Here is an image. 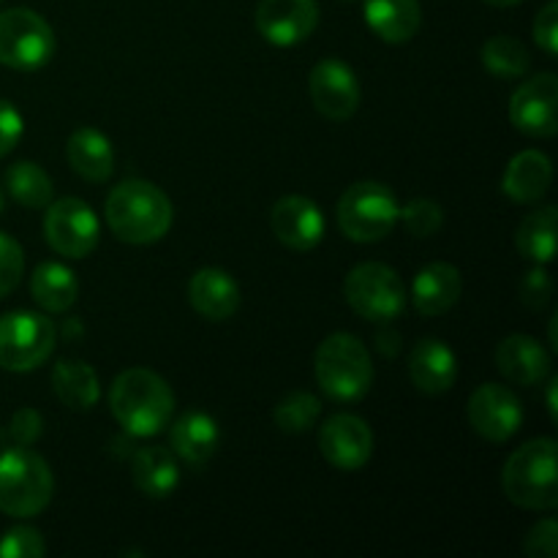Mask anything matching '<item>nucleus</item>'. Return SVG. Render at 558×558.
Masks as SVG:
<instances>
[{
  "instance_id": "423d86ee",
  "label": "nucleus",
  "mask_w": 558,
  "mask_h": 558,
  "mask_svg": "<svg viewBox=\"0 0 558 558\" xmlns=\"http://www.w3.org/2000/svg\"><path fill=\"white\" fill-rule=\"evenodd\" d=\"M336 218L341 232L354 243H379L401 221V205L387 185L363 180L343 191Z\"/></svg>"
},
{
  "instance_id": "1a4fd4ad",
  "label": "nucleus",
  "mask_w": 558,
  "mask_h": 558,
  "mask_svg": "<svg viewBox=\"0 0 558 558\" xmlns=\"http://www.w3.org/2000/svg\"><path fill=\"white\" fill-rule=\"evenodd\" d=\"M52 25L31 9L0 11V63L14 71H38L54 58Z\"/></svg>"
},
{
  "instance_id": "2eb2a0df",
  "label": "nucleus",
  "mask_w": 558,
  "mask_h": 558,
  "mask_svg": "<svg viewBox=\"0 0 558 558\" xmlns=\"http://www.w3.org/2000/svg\"><path fill=\"white\" fill-rule=\"evenodd\" d=\"M319 450L332 469L357 472L374 456V434L357 414H332L319 428Z\"/></svg>"
},
{
  "instance_id": "4c0bfd02",
  "label": "nucleus",
  "mask_w": 558,
  "mask_h": 558,
  "mask_svg": "<svg viewBox=\"0 0 558 558\" xmlns=\"http://www.w3.org/2000/svg\"><path fill=\"white\" fill-rule=\"evenodd\" d=\"M22 131H25V123H22L20 109L0 98V158H5L20 145Z\"/></svg>"
},
{
  "instance_id": "f8f14e48",
  "label": "nucleus",
  "mask_w": 558,
  "mask_h": 558,
  "mask_svg": "<svg viewBox=\"0 0 558 558\" xmlns=\"http://www.w3.org/2000/svg\"><path fill=\"white\" fill-rule=\"evenodd\" d=\"M510 123L534 140L558 134V76L550 71L523 82L510 98Z\"/></svg>"
},
{
  "instance_id": "9b49d317",
  "label": "nucleus",
  "mask_w": 558,
  "mask_h": 558,
  "mask_svg": "<svg viewBox=\"0 0 558 558\" xmlns=\"http://www.w3.org/2000/svg\"><path fill=\"white\" fill-rule=\"evenodd\" d=\"M466 417L474 434L501 445V441H510L521 430L523 403L507 385L485 381L469 398Z\"/></svg>"
},
{
  "instance_id": "412c9836",
  "label": "nucleus",
  "mask_w": 558,
  "mask_h": 558,
  "mask_svg": "<svg viewBox=\"0 0 558 558\" xmlns=\"http://www.w3.org/2000/svg\"><path fill=\"white\" fill-rule=\"evenodd\" d=\"M463 278L461 270L450 262H434L423 267L412 281V303L417 314L423 316H441L461 300Z\"/></svg>"
},
{
  "instance_id": "7ed1b4c3",
  "label": "nucleus",
  "mask_w": 558,
  "mask_h": 558,
  "mask_svg": "<svg viewBox=\"0 0 558 558\" xmlns=\"http://www.w3.org/2000/svg\"><path fill=\"white\" fill-rule=\"evenodd\" d=\"M558 445L554 439H532L518 447L501 469V488L512 505L523 510L550 512L558 507Z\"/></svg>"
},
{
  "instance_id": "5701e85b",
  "label": "nucleus",
  "mask_w": 558,
  "mask_h": 558,
  "mask_svg": "<svg viewBox=\"0 0 558 558\" xmlns=\"http://www.w3.org/2000/svg\"><path fill=\"white\" fill-rule=\"evenodd\" d=\"M69 167L87 183H107L114 172V150L107 134L82 125L65 142Z\"/></svg>"
},
{
  "instance_id": "f704fd0d",
  "label": "nucleus",
  "mask_w": 558,
  "mask_h": 558,
  "mask_svg": "<svg viewBox=\"0 0 558 558\" xmlns=\"http://www.w3.org/2000/svg\"><path fill=\"white\" fill-rule=\"evenodd\" d=\"M523 548L532 558H558V523L554 518H545L537 526H532Z\"/></svg>"
},
{
  "instance_id": "58836bf2",
  "label": "nucleus",
  "mask_w": 558,
  "mask_h": 558,
  "mask_svg": "<svg viewBox=\"0 0 558 558\" xmlns=\"http://www.w3.org/2000/svg\"><path fill=\"white\" fill-rule=\"evenodd\" d=\"M41 430H44V420L36 409H20L9 423L11 439H14L20 447H31L33 441L41 439Z\"/></svg>"
},
{
  "instance_id": "cd10ccee",
  "label": "nucleus",
  "mask_w": 558,
  "mask_h": 558,
  "mask_svg": "<svg viewBox=\"0 0 558 558\" xmlns=\"http://www.w3.org/2000/svg\"><path fill=\"white\" fill-rule=\"evenodd\" d=\"M556 205H545L539 210L529 213L515 232V248L523 259L534 265H548L556 256Z\"/></svg>"
},
{
  "instance_id": "9d476101",
  "label": "nucleus",
  "mask_w": 558,
  "mask_h": 558,
  "mask_svg": "<svg viewBox=\"0 0 558 558\" xmlns=\"http://www.w3.org/2000/svg\"><path fill=\"white\" fill-rule=\"evenodd\" d=\"M44 210H47L44 238L54 254L65 256V259H85L96 251L101 227H98L96 210L87 202L76 199V196H63L58 202H49Z\"/></svg>"
},
{
  "instance_id": "b1692460",
  "label": "nucleus",
  "mask_w": 558,
  "mask_h": 558,
  "mask_svg": "<svg viewBox=\"0 0 558 558\" xmlns=\"http://www.w3.org/2000/svg\"><path fill=\"white\" fill-rule=\"evenodd\" d=\"M363 16L371 31L387 44H407L423 25L417 0H363Z\"/></svg>"
},
{
  "instance_id": "bb28decb",
  "label": "nucleus",
  "mask_w": 558,
  "mask_h": 558,
  "mask_svg": "<svg viewBox=\"0 0 558 558\" xmlns=\"http://www.w3.org/2000/svg\"><path fill=\"white\" fill-rule=\"evenodd\" d=\"M31 298L47 314H65L80 298V283L60 262H41L31 276Z\"/></svg>"
},
{
  "instance_id": "ddd939ff",
  "label": "nucleus",
  "mask_w": 558,
  "mask_h": 558,
  "mask_svg": "<svg viewBox=\"0 0 558 558\" xmlns=\"http://www.w3.org/2000/svg\"><path fill=\"white\" fill-rule=\"evenodd\" d=\"M308 90L316 112L332 123L354 118V112L360 109V98H363L354 71L338 58H325L311 69Z\"/></svg>"
},
{
  "instance_id": "2f4dec72",
  "label": "nucleus",
  "mask_w": 558,
  "mask_h": 558,
  "mask_svg": "<svg viewBox=\"0 0 558 558\" xmlns=\"http://www.w3.org/2000/svg\"><path fill=\"white\" fill-rule=\"evenodd\" d=\"M401 221L414 238H434L445 223V213H441L439 202L420 196V199L407 202V207H401Z\"/></svg>"
},
{
  "instance_id": "f3484780",
  "label": "nucleus",
  "mask_w": 558,
  "mask_h": 558,
  "mask_svg": "<svg viewBox=\"0 0 558 558\" xmlns=\"http://www.w3.org/2000/svg\"><path fill=\"white\" fill-rule=\"evenodd\" d=\"M496 368L501 371L507 381L518 387H534L543 385L550 374V354L537 338L526 336V332H515V336L501 338L499 347L494 352Z\"/></svg>"
},
{
  "instance_id": "a19ab883",
  "label": "nucleus",
  "mask_w": 558,
  "mask_h": 558,
  "mask_svg": "<svg viewBox=\"0 0 558 558\" xmlns=\"http://www.w3.org/2000/svg\"><path fill=\"white\" fill-rule=\"evenodd\" d=\"M483 3L496 5V9H507V5H518V3H523V0H483Z\"/></svg>"
},
{
  "instance_id": "ea45409f",
  "label": "nucleus",
  "mask_w": 558,
  "mask_h": 558,
  "mask_svg": "<svg viewBox=\"0 0 558 558\" xmlns=\"http://www.w3.org/2000/svg\"><path fill=\"white\" fill-rule=\"evenodd\" d=\"M556 381H558V379H550V385H548V412H550V420H558V409H556Z\"/></svg>"
},
{
  "instance_id": "4468645a",
  "label": "nucleus",
  "mask_w": 558,
  "mask_h": 558,
  "mask_svg": "<svg viewBox=\"0 0 558 558\" xmlns=\"http://www.w3.org/2000/svg\"><path fill=\"white\" fill-rule=\"evenodd\" d=\"M256 31L272 47H298L314 36L319 25L316 0H259L256 5Z\"/></svg>"
},
{
  "instance_id": "473e14b6",
  "label": "nucleus",
  "mask_w": 558,
  "mask_h": 558,
  "mask_svg": "<svg viewBox=\"0 0 558 558\" xmlns=\"http://www.w3.org/2000/svg\"><path fill=\"white\" fill-rule=\"evenodd\" d=\"M47 545L38 529L14 526L0 537V558H41Z\"/></svg>"
},
{
  "instance_id": "c9c22d12",
  "label": "nucleus",
  "mask_w": 558,
  "mask_h": 558,
  "mask_svg": "<svg viewBox=\"0 0 558 558\" xmlns=\"http://www.w3.org/2000/svg\"><path fill=\"white\" fill-rule=\"evenodd\" d=\"M550 292H554V283H550V276L543 270V267H534L523 276L521 281V303L526 305L529 311H543L548 305Z\"/></svg>"
},
{
  "instance_id": "6ab92c4d",
  "label": "nucleus",
  "mask_w": 558,
  "mask_h": 558,
  "mask_svg": "<svg viewBox=\"0 0 558 558\" xmlns=\"http://www.w3.org/2000/svg\"><path fill=\"white\" fill-rule=\"evenodd\" d=\"M221 445V428L205 412H185L169 428V450L174 458L189 463L191 469H202L213 461Z\"/></svg>"
},
{
  "instance_id": "a211bd4d",
  "label": "nucleus",
  "mask_w": 558,
  "mask_h": 558,
  "mask_svg": "<svg viewBox=\"0 0 558 558\" xmlns=\"http://www.w3.org/2000/svg\"><path fill=\"white\" fill-rule=\"evenodd\" d=\"M456 352L439 338H420L409 352V379L425 396H441L456 385Z\"/></svg>"
},
{
  "instance_id": "6e6552de",
  "label": "nucleus",
  "mask_w": 558,
  "mask_h": 558,
  "mask_svg": "<svg viewBox=\"0 0 558 558\" xmlns=\"http://www.w3.org/2000/svg\"><path fill=\"white\" fill-rule=\"evenodd\" d=\"M58 330L52 319L31 311H11L0 316V368L11 374L36 371L52 357Z\"/></svg>"
},
{
  "instance_id": "dca6fc26",
  "label": "nucleus",
  "mask_w": 558,
  "mask_h": 558,
  "mask_svg": "<svg viewBox=\"0 0 558 558\" xmlns=\"http://www.w3.org/2000/svg\"><path fill=\"white\" fill-rule=\"evenodd\" d=\"M270 229L283 248L308 254L325 240V216L314 199L289 194L272 205Z\"/></svg>"
},
{
  "instance_id": "c85d7f7f",
  "label": "nucleus",
  "mask_w": 558,
  "mask_h": 558,
  "mask_svg": "<svg viewBox=\"0 0 558 558\" xmlns=\"http://www.w3.org/2000/svg\"><path fill=\"white\" fill-rule=\"evenodd\" d=\"M5 191L27 210H44L54 196L52 178L33 161H16L5 169Z\"/></svg>"
},
{
  "instance_id": "7c9ffc66",
  "label": "nucleus",
  "mask_w": 558,
  "mask_h": 558,
  "mask_svg": "<svg viewBox=\"0 0 558 558\" xmlns=\"http://www.w3.org/2000/svg\"><path fill=\"white\" fill-rule=\"evenodd\" d=\"M322 412V403L314 392L308 390H294L283 396L281 401L272 409V420L283 434H305L316 425Z\"/></svg>"
},
{
  "instance_id": "20e7f679",
  "label": "nucleus",
  "mask_w": 558,
  "mask_h": 558,
  "mask_svg": "<svg viewBox=\"0 0 558 558\" xmlns=\"http://www.w3.org/2000/svg\"><path fill=\"white\" fill-rule=\"evenodd\" d=\"M314 376L322 392L338 403L363 401L374 385V360L352 332H332L319 343L314 357Z\"/></svg>"
},
{
  "instance_id": "72a5a7b5",
  "label": "nucleus",
  "mask_w": 558,
  "mask_h": 558,
  "mask_svg": "<svg viewBox=\"0 0 558 558\" xmlns=\"http://www.w3.org/2000/svg\"><path fill=\"white\" fill-rule=\"evenodd\" d=\"M25 272V254L22 245L5 232H0V300L14 292Z\"/></svg>"
},
{
  "instance_id": "a878e982",
  "label": "nucleus",
  "mask_w": 558,
  "mask_h": 558,
  "mask_svg": "<svg viewBox=\"0 0 558 558\" xmlns=\"http://www.w3.org/2000/svg\"><path fill=\"white\" fill-rule=\"evenodd\" d=\"M52 390L71 412H90L101 396L96 371L82 360H58L52 368Z\"/></svg>"
},
{
  "instance_id": "f257e3e1",
  "label": "nucleus",
  "mask_w": 558,
  "mask_h": 558,
  "mask_svg": "<svg viewBox=\"0 0 558 558\" xmlns=\"http://www.w3.org/2000/svg\"><path fill=\"white\" fill-rule=\"evenodd\" d=\"M107 227L129 245H153L172 229V199L150 180L131 178L114 185L104 205Z\"/></svg>"
},
{
  "instance_id": "393cba45",
  "label": "nucleus",
  "mask_w": 558,
  "mask_h": 558,
  "mask_svg": "<svg viewBox=\"0 0 558 558\" xmlns=\"http://www.w3.org/2000/svg\"><path fill=\"white\" fill-rule=\"evenodd\" d=\"M131 477L147 499H167L180 485V463L167 447H142L131 461Z\"/></svg>"
},
{
  "instance_id": "0eeeda50",
  "label": "nucleus",
  "mask_w": 558,
  "mask_h": 558,
  "mask_svg": "<svg viewBox=\"0 0 558 558\" xmlns=\"http://www.w3.org/2000/svg\"><path fill=\"white\" fill-rule=\"evenodd\" d=\"M343 298L357 316L387 325L407 308V283L385 262H363L349 270L343 281Z\"/></svg>"
},
{
  "instance_id": "39448f33",
  "label": "nucleus",
  "mask_w": 558,
  "mask_h": 558,
  "mask_svg": "<svg viewBox=\"0 0 558 558\" xmlns=\"http://www.w3.org/2000/svg\"><path fill=\"white\" fill-rule=\"evenodd\" d=\"M54 477L49 463L31 447L0 452V512L9 518H36L49 507Z\"/></svg>"
},
{
  "instance_id": "4be33fe9",
  "label": "nucleus",
  "mask_w": 558,
  "mask_h": 558,
  "mask_svg": "<svg viewBox=\"0 0 558 558\" xmlns=\"http://www.w3.org/2000/svg\"><path fill=\"white\" fill-rule=\"evenodd\" d=\"M550 183H554L550 158L539 150H523L507 163L501 191L507 199L518 202V205H534L548 194Z\"/></svg>"
},
{
  "instance_id": "aec40b11",
  "label": "nucleus",
  "mask_w": 558,
  "mask_h": 558,
  "mask_svg": "<svg viewBox=\"0 0 558 558\" xmlns=\"http://www.w3.org/2000/svg\"><path fill=\"white\" fill-rule=\"evenodd\" d=\"M189 303L205 319L223 322L238 314L240 287L221 267H202L189 281Z\"/></svg>"
},
{
  "instance_id": "e433bc0d",
  "label": "nucleus",
  "mask_w": 558,
  "mask_h": 558,
  "mask_svg": "<svg viewBox=\"0 0 558 558\" xmlns=\"http://www.w3.org/2000/svg\"><path fill=\"white\" fill-rule=\"evenodd\" d=\"M534 41L548 58L558 54V0L545 3V9L534 20Z\"/></svg>"
},
{
  "instance_id": "f03ea898",
  "label": "nucleus",
  "mask_w": 558,
  "mask_h": 558,
  "mask_svg": "<svg viewBox=\"0 0 558 558\" xmlns=\"http://www.w3.org/2000/svg\"><path fill=\"white\" fill-rule=\"evenodd\" d=\"M109 409L120 428L136 439L158 436L174 414V392L167 379L147 368H129L109 387Z\"/></svg>"
},
{
  "instance_id": "c756f323",
  "label": "nucleus",
  "mask_w": 558,
  "mask_h": 558,
  "mask_svg": "<svg viewBox=\"0 0 558 558\" xmlns=\"http://www.w3.org/2000/svg\"><path fill=\"white\" fill-rule=\"evenodd\" d=\"M480 58H483L485 71L496 80H521V76L529 74V65H532L529 49L512 36L488 38L483 44Z\"/></svg>"
},
{
  "instance_id": "79ce46f5",
  "label": "nucleus",
  "mask_w": 558,
  "mask_h": 558,
  "mask_svg": "<svg viewBox=\"0 0 558 558\" xmlns=\"http://www.w3.org/2000/svg\"><path fill=\"white\" fill-rule=\"evenodd\" d=\"M0 213H3V191H0Z\"/></svg>"
}]
</instances>
